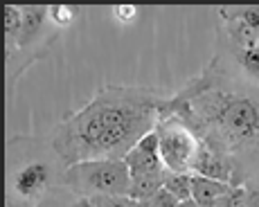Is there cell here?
<instances>
[{"instance_id":"obj_16","label":"cell","mask_w":259,"mask_h":207,"mask_svg":"<svg viewBox=\"0 0 259 207\" xmlns=\"http://www.w3.org/2000/svg\"><path fill=\"white\" fill-rule=\"evenodd\" d=\"M126 196H97V207H126Z\"/></svg>"},{"instance_id":"obj_21","label":"cell","mask_w":259,"mask_h":207,"mask_svg":"<svg viewBox=\"0 0 259 207\" xmlns=\"http://www.w3.org/2000/svg\"><path fill=\"white\" fill-rule=\"evenodd\" d=\"M34 207H57V205H54V200H52V196H43V198L41 200H38V203L36 205H34Z\"/></svg>"},{"instance_id":"obj_4","label":"cell","mask_w":259,"mask_h":207,"mask_svg":"<svg viewBox=\"0 0 259 207\" xmlns=\"http://www.w3.org/2000/svg\"><path fill=\"white\" fill-rule=\"evenodd\" d=\"M158 146L165 171L174 174H192V165L198 153V137L189 129L185 122L176 115H160V122L156 126Z\"/></svg>"},{"instance_id":"obj_13","label":"cell","mask_w":259,"mask_h":207,"mask_svg":"<svg viewBox=\"0 0 259 207\" xmlns=\"http://www.w3.org/2000/svg\"><path fill=\"white\" fill-rule=\"evenodd\" d=\"M162 187L171 191L178 200H189L192 198V174H174V171H165L162 176Z\"/></svg>"},{"instance_id":"obj_20","label":"cell","mask_w":259,"mask_h":207,"mask_svg":"<svg viewBox=\"0 0 259 207\" xmlns=\"http://www.w3.org/2000/svg\"><path fill=\"white\" fill-rule=\"evenodd\" d=\"M126 207H153V205H151V200H133V198H128Z\"/></svg>"},{"instance_id":"obj_9","label":"cell","mask_w":259,"mask_h":207,"mask_svg":"<svg viewBox=\"0 0 259 207\" xmlns=\"http://www.w3.org/2000/svg\"><path fill=\"white\" fill-rule=\"evenodd\" d=\"M21 9H23V29H21V36H18L16 52L32 50L38 41H43V29H46V25L50 23V14H48L50 7L27 5V7H21ZM16 52H14L12 57H7V61L16 57Z\"/></svg>"},{"instance_id":"obj_10","label":"cell","mask_w":259,"mask_h":207,"mask_svg":"<svg viewBox=\"0 0 259 207\" xmlns=\"http://www.w3.org/2000/svg\"><path fill=\"white\" fill-rule=\"evenodd\" d=\"M232 187L235 185L210 180V178L192 174V198L201 207H221L223 198L228 196V191H230Z\"/></svg>"},{"instance_id":"obj_8","label":"cell","mask_w":259,"mask_h":207,"mask_svg":"<svg viewBox=\"0 0 259 207\" xmlns=\"http://www.w3.org/2000/svg\"><path fill=\"white\" fill-rule=\"evenodd\" d=\"M217 57H221L235 72H239L246 81L259 86V45L250 50H241V47L228 45V43H217Z\"/></svg>"},{"instance_id":"obj_3","label":"cell","mask_w":259,"mask_h":207,"mask_svg":"<svg viewBox=\"0 0 259 207\" xmlns=\"http://www.w3.org/2000/svg\"><path fill=\"white\" fill-rule=\"evenodd\" d=\"M61 185L83 198L97 196H128L131 171L124 160H88L66 167Z\"/></svg>"},{"instance_id":"obj_18","label":"cell","mask_w":259,"mask_h":207,"mask_svg":"<svg viewBox=\"0 0 259 207\" xmlns=\"http://www.w3.org/2000/svg\"><path fill=\"white\" fill-rule=\"evenodd\" d=\"M70 207H97V203H95V198H83V196H77V200H74Z\"/></svg>"},{"instance_id":"obj_12","label":"cell","mask_w":259,"mask_h":207,"mask_svg":"<svg viewBox=\"0 0 259 207\" xmlns=\"http://www.w3.org/2000/svg\"><path fill=\"white\" fill-rule=\"evenodd\" d=\"M23 29V9L7 5L5 7V41H7V57H12L16 52L18 36Z\"/></svg>"},{"instance_id":"obj_15","label":"cell","mask_w":259,"mask_h":207,"mask_svg":"<svg viewBox=\"0 0 259 207\" xmlns=\"http://www.w3.org/2000/svg\"><path fill=\"white\" fill-rule=\"evenodd\" d=\"M151 205L153 207H181V200H178L171 191H167L165 187H162V189L151 198Z\"/></svg>"},{"instance_id":"obj_14","label":"cell","mask_w":259,"mask_h":207,"mask_svg":"<svg viewBox=\"0 0 259 207\" xmlns=\"http://www.w3.org/2000/svg\"><path fill=\"white\" fill-rule=\"evenodd\" d=\"M48 14H50V23H54L57 27H68L74 23L79 12L72 7H66V5H54V7L48 9Z\"/></svg>"},{"instance_id":"obj_11","label":"cell","mask_w":259,"mask_h":207,"mask_svg":"<svg viewBox=\"0 0 259 207\" xmlns=\"http://www.w3.org/2000/svg\"><path fill=\"white\" fill-rule=\"evenodd\" d=\"M162 176L165 174H151V176H131V187H128L126 198L133 200H151L158 191L162 189Z\"/></svg>"},{"instance_id":"obj_1","label":"cell","mask_w":259,"mask_h":207,"mask_svg":"<svg viewBox=\"0 0 259 207\" xmlns=\"http://www.w3.org/2000/svg\"><path fill=\"white\" fill-rule=\"evenodd\" d=\"M167 97L144 86H106L72 111L50 135L63 167L88 160H124V156L160 122Z\"/></svg>"},{"instance_id":"obj_17","label":"cell","mask_w":259,"mask_h":207,"mask_svg":"<svg viewBox=\"0 0 259 207\" xmlns=\"http://www.w3.org/2000/svg\"><path fill=\"white\" fill-rule=\"evenodd\" d=\"M113 14H115L117 23H122V25H128V23H133V18L138 16V9H133V7H117Z\"/></svg>"},{"instance_id":"obj_22","label":"cell","mask_w":259,"mask_h":207,"mask_svg":"<svg viewBox=\"0 0 259 207\" xmlns=\"http://www.w3.org/2000/svg\"><path fill=\"white\" fill-rule=\"evenodd\" d=\"M181 207H201V205H198V203H196V200H194V198H189V200H183V203H181Z\"/></svg>"},{"instance_id":"obj_7","label":"cell","mask_w":259,"mask_h":207,"mask_svg":"<svg viewBox=\"0 0 259 207\" xmlns=\"http://www.w3.org/2000/svg\"><path fill=\"white\" fill-rule=\"evenodd\" d=\"M131 176H151V174H165V165L160 158V146H158V133L151 131L144 135L126 156H124Z\"/></svg>"},{"instance_id":"obj_6","label":"cell","mask_w":259,"mask_h":207,"mask_svg":"<svg viewBox=\"0 0 259 207\" xmlns=\"http://www.w3.org/2000/svg\"><path fill=\"white\" fill-rule=\"evenodd\" d=\"M192 174L194 176H203V178L219 180V182H228V185H237L235 178V160L232 156L223 153L219 149L203 144L198 146L196 160L192 165Z\"/></svg>"},{"instance_id":"obj_2","label":"cell","mask_w":259,"mask_h":207,"mask_svg":"<svg viewBox=\"0 0 259 207\" xmlns=\"http://www.w3.org/2000/svg\"><path fill=\"white\" fill-rule=\"evenodd\" d=\"M160 115H176L198 142L228 156L259 149V86L246 81L221 57L167 97Z\"/></svg>"},{"instance_id":"obj_19","label":"cell","mask_w":259,"mask_h":207,"mask_svg":"<svg viewBox=\"0 0 259 207\" xmlns=\"http://www.w3.org/2000/svg\"><path fill=\"white\" fill-rule=\"evenodd\" d=\"M7 207H32V203H27V200H21V198H7Z\"/></svg>"},{"instance_id":"obj_5","label":"cell","mask_w":259,"mask_h":207,"mask_svg":"<svg viewBox=\"0 0 259 207\" xmlns=\"http://www.w3.org/2000/svg\"><path fill=\"white\" fill-rule=\"evenodd\" d=\"M54 169L48 160H25L12 169V196L21 200H41L52 191Z\"/></svg>"}]
</instances>
